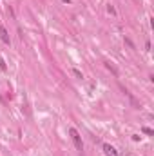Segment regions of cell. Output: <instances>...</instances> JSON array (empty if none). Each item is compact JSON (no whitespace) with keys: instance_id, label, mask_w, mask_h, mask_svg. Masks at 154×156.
Here are the masks:
<instances>
[{"instance_id":"obj_3","label":"cell","mask_w":154,"mask_h":156,"mask_svg":"<svg viewBox=\"0 0 154 156\" xmlns=\"http://www.w3.org/2000/svg\"><path fill=\"white\" fill-rule=\"evenodd\" d=\"M0 40L4 42V44H11V40H9V35H7V31H5V27L4 26H0Z\"/></svg>"},{"instance_id":"obj_9","label":"cell","mask_w":154,"mask_h":156,"mask_svg":"<svg viewBox=\"0 0 154 156\" xmlns=\"http://www.w3.org/2000/svg\"><path fill=\"white\" fill-rule=\"evenodd\" d=\"M62 2H65V4H69V2H71V0H62Z\"/></svg>"},{"instance_id":"obj_8","label":"cell","mask_w":154,"mask_h":156,"mask_svg":"<svg viewBox=\"0 0 154 156\" xmlns=\"http://www.w3.org/2000/svg\"><path fill=\"white\" fill-rule=\"evenodd\" d=\"M107 11H109L111 15H116V9H114V7H113V5H111V4L107 5Z\"/></svg>"},{"instance_id":"obj_5","label":"cell","mask_w":154,"mask_h":156,"mask_svg":"<svg viewBox=\"0 0 154 156\" xmlns=\"http://www.w3.org/2000/svg\"><path fill=\"white\" fill-rule=\"evenodd\" d=\"M71 73H73V75H75V76H76V78H80V80L83 78V75H82V73H80L78 69H71Z\"/></svg>"},{"instance_id":"obj_6","label":"cell","mask_w":154,"mask_h":156,"mask_svg":"<svg viewBox=\"0 0 154 156\" xmlns=\"http://www.w3.org/2000/svg\"><path fill=\"white\" fill-rule=\"evenodd\" d=\"M7 67H5V62H4V58L0 56V71H5Z\"/></svg>"},{"instance_id":"obj_7","label":"cell","mask_w":154,"mask_h":156,"mask_svg":"<svg viewBox=\"0 0 154 156\" xmlns=\"http://www.w3.org/2000/svg\"><path fill=\"white\" fill-rule=\"evenodd\" d=\"M105 67H107L109 71H113L114 75H118V73H116V69H114V67H113V66H111V64H109V62H105Z\"/></svg>"},{"instance_id":"obj_4","label":"cell","mask_w":154,"mask_h":156,"mask_svg":"<svg viewBox=\"0 0 154 156\" xmlns=\"http://www.w3.org/2000/svg\"><path fill=\"white\" fill-rule=\"evenodd\" d=\"M142 131H143L145 134H149V136H154V131H152V129H151V127H143Z\"/></svg>"},{"instance_id":"obj_1","label":"cell","mask_w":154,"mask_h":156,"mask_svg":"<svg viewBox=\"0 0 154 156\" xmlns=\"http://www.w3.org/2000/svg\"><path fill=\"white\" fill-rule=\"evenodd\" d=\"M69 133H71V138H73V142H75V147H76L78 151H82V149H83V144H82V136L78 134V131L76 129H71Z\"/></svg>"},{"instance_id":"obj_2","label":"cell","mask_w":154,"mask_h":156,"mask_svg":"<svg viewBox=\"0 0 154 156\" xmlns=\"http://www.w3.org/2000/svg\"><path fill=\"white\" fill-rule=\"evenodd\" d=\"M103 153H105V156H120L118 151H116L113 145H109V144H103Z\"/></svg>"},{"instance_id":"obj_10","label":"cell","mask_w":154,"mask_h":156,"mask_svg":"<svg viewBox=\"0 0 154 156\" xmlns=\"http://www.w3.org/2000/svg\"><path fill=\"white\" fill-rule=\"evenodd\" d=\"M127 156H134V154H127Z\"/></svg>"}]
</instances>
